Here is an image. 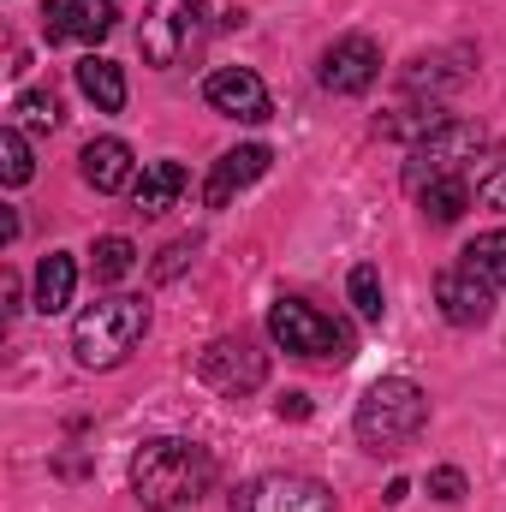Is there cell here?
I'll return each instance as SVG.
<instances>
[{
	"mask_svg": "<svg viewBox=\"0 0 506 512\" xmlns=\"http://www.w3.org/2000/svg\"><path fill=\"white\" fill-rule=\"evenodd\" d=\"M215 483V459L209 447L197 441H179V435H161V441H143L137 459H131V495L149 512H179L191 501H203Z\"/></svg>",
	"mask_w": 506,
	"mask_h": 512,
	"instance_id": "obj_1",
	"label": "cell"
},
{
	"mask_svg": "<svg viewBox=\"0 0 506 512\" xmlns=\"http://www.w3.org/2000/svg\"><path fill=\"white\" fill-rule=\"evenodd\" d=\"M143 334H149V304L143 298H102V304H90L78 322H72V352H78V364L84 370H120L131 352L143 346Z\"/></svg>",
	"mask_w": 506,
	"mask_h": 512,
	"instance_id": "obj_2",
	"label": "cell"
},
{
	"mask_svg": "<svg viewBox=\"0 0 506 512\" xmlns=\"http://www.w3.org/2000/svg\"><path fill=\"white\" fill-rule=\"evenodd\" d=\"M429 423V393L411 376H381L364 399H358V441L370 453H399L405 441H417Z\"/></svg>",
	"mask_w": 506,
	"mask_h": 512,
	"instance_id": "obj_3",
	"label": "cell"
},
{
	"mask_svg": "<svg viewBox=\"0 0 506 512\" xmlns=\"http://www.w3.org/2000/svg\"><path fill=\"white\" fill-rule=\"evenodd\" d=\"M268 340L280 352H292V358H334V364H346L358 352L346 322H334V316H322V310H310L298 298L268 304Z\"/></svg>",
	"mask_w": 506,
	"mask_h": 512,
	"instance_id": "obj_4",
	"label": "cell"
},
{
	"mask_svg": "<svg viewBox=\"0 0 506 512\" xmlns=\"http://www.w3.org/2000/svg\"><path fill=\"white\" fill-rule=\"evenodd\" d=\"M483 143H489V131L477 126V120H447V126H435L429 137H417V143H411L405 185H411V191H423L429 179L465 173V161H477V155H483Z\"/></svg>",
	"mask_w": 506,
	"mask_h": 512,
	"instance_id": "obj_5",
	"label": "cell"
},
{
	"mask_svg": "<svg viewBox=\"0 0 506 512\" xmlns=\"http://www.w3.org/2000/svg\"><path fill=\"white\" fill-rule=\"evenodd\" d=\"M203 0H149V12H143V24H137V48H143V60L155 66V72H167V66H179L185 60V48L203 36Z\"/></svg>",
	"mask_w": 506,
	"mask_h": 512,
	"instance_id": "obj_6",
	"label": "cell"
},
{
	"mask_svg": "<svg viewBox=\"0 0 506 512\" xmlns=\"http://www.w3.org/2000/svg\"><path fill=\"white\" fill-rule=\"evenodd\" d=\"M197 376L215 393H227V399H245V393H256L268 382V352L256 346L251 334H221V340H209L197 352Z\"/></svg>",
	"mask_w": 506,
	"mask_h": 512,
	"instance_id": "obj_7",
	"label": "cell"
},
{
	"mask_svg": "<svg viewBox=\"0 0 506 512\" xmlns=\"http://www.w3.org/2000/svg\"><path fill=\"white\" fill-rule=\"evenodd\" d=\"M233 512H334V495H328V483H316V477L268 471V477H251V483L233 495Z\"/></svg>",
	"mask_w": 506,
	"mask_h": 512,
	"instance_id": "obj_8",
	"label": "cell"
},
{
	"mask_svg": "<svg viewBox=\"0 0 506 512\" xmlns=\"http://www.w3.org/2000/svg\"><path fill=\"white\" fill-rule=\"evenodd\" d=\"M376 78H381V48H376V36H364V30L340 36L322 54V90H334V96H364Z\"/></svg>",
	"mask_w": 506,
	"mask_h": 512,
	"instance_id": "obj_9",
	"label": "cell"
},
{
	"mask_svg": "<svg viewBox=\"0 0 506 512\" xmlns=\"http://www.w3.org/2000/svg\"><path fill=\"white\" fill-rule=\"evenodd\" d=\"M203 96H209V108H215V114H227V120H245V126H262V120L274 114V102H268V84L256 78L251 66H221V72H209Z\"/></svg>",
	"mask_w": 506,
	"mask_h": 512,
	"instance_id": "obj_10",
	"label": "cell"
},
{
	"mask_svg": "<svg viewBox=\"0 0 506 512\" xmlns=\"http://www.w3.org/2000/svg\"><path fill=\"white\" fill-rule=\"evenodd\" d=\"M435 304H441V316H447L453 328H483V322L495 316V286H483V280L465 274V268H441V274H435Z\"/></svg>",
	"mask_w": 506,
	"mask_h": 512,
	"instance_id": "obj_11",
	"label": "cell"
},
{
	"mask_svg": "<svg viewBox=\"0 0 506 512\" xmlns=\"http://www.w3.org/2000/svg\"><path fill=\"white\" fill-rule=\"evenodd\" d=\"M268 161H274V149H268V143H239V149H227V155L209 167L203 203H209V209H227L245 185H256V179L268 173Z\"/></svg>",
	"mask_w": 506,
	"mask_h": 512,
	"instance_id": "obj_12",
	"label": "cell"
},
{
	"mask_svg": "<svg viewBox=\"0 0 506 512\" xmlns=\"http://www.w3.org/2000/svg\"><path fill=\"white\" fill-rule=\"evenodd\" d=\"M78 161H84V179H90L102 197H114V191L137 185V179H131V167H137V161H131V143H126V137H90Z\"/></svg>",
	"mask_w": 506,
	"mask_h": 512,
	"instance_id": "obj_13",
	"label": "cell"
},
{
	"mask_svg": "<svg viewBox=\"0 0 506 512\" xmlns=\"http://www.w3.org/2000/svg\"><path fill=\"white\" fill-rule=\"evenodd\" d=\"M185 185H191V173H185L179 161H149V167L137 173V185H131L137 215H167V209L185 197Z\"/></svg>",
	"mask_w": 506,
	"mask_h": 512,
	"instance_id": "obj_14",
	"label": "cell"
},
{
	"mask_svg": "<svg viewBox=\"0 0 506 512\" xmlns=\"http://www.w3.org/2000/svg\"><path fill=\"white\" fill-rule=\"evenodd\" d=\"M72 286H78V262L66 251H48L36 262V310L42 316H60L72 304Z\"/></svg>",
	"mask_w": 506,
	"mask_h": 512,
	"instance_id": "obj_15",
	"label": "cell"
},
{
	"mask_svg": "<svg viewBox=\"0 0 506 512\" xmlns=\"http://www.w3.org/2000/svg\"><path fill=\"white\" fill-rule=\"evenodd\" d=\"M78 90H84L102 114H120V108H126V72H120L114 60H102V54H84V60H78Z\"/></svg>",
	"mask_w": 506,
	"mask_h": 512,
	"instance_id": "obj_16",
	"label": "cell"
},
{
	"mask_svg": "<svg viewBox=\"0 0 506 512\" xmlns=\"http://www.w3.org/2000/svg\"><path fill=\"white\" fill-rule=\"evenodd\" d=\"M417 203H423V215L435 221V227H453L465 209H471V179L465 173H447V179H429L423 191H417Z\"/></svg>",
	"mask_w": 506,
	"mask_h": 512,
	"instance_id": "obj_17",
	"label": "cell"
},
{
	"mask_svg": "<svg viewBox=\"0 0 506 512\" xmlns=\"http://www.w3.org/2000/svg\"><path fill=\"white\" fill-rule=\"evenodd\" d=\"M459 268L501 292V286H506V233H477V239L459 251Z\"/></svg>",
	"mask_w": 506,
	"mask_h": 512,
	"instance_id": "obj_18",
	"label": "cell"
},
{
	"mask_svg": "<svg viewBox=\"0 0 506 512\" xmlns=\"http://www.w3.org/2000/svg\"><path fill=\"white\" fill-rule=\"evenodd\" d=\"M66 12H72V36L78 42H108L114 24H120V6L114 0H66Z\"/></svg>",
	"mask_w": 506,
	"mask_h": 512,
	"instance_id": "obj_19",
	"label": "cell"
},
{
	"mask_svg": "<svg viewBox=\"0 0 506 512\" xmlns=\"http://www.w3.org/2000/svg\"><path fill=\"white\" fill-rule=\"evenodd\" d=\"M90 268H96V280H126L131 268H137V245H131V239H120V233H108V239H96Z\"/></svg>",
	"mask_w": 506,
	"mask_h": 512,
	"instance_id": "obj_20",
	"label": "cell"
},
{
	"mask_svg": "<svg viewBox=\"0 0 506 512\" xmlns=\"http://www.w3.org/2000/svg\"><path fill=\"white\" fill-rule=\"evenodd\" d=\"M30 173H36V161H30L24 126H6V131H0V179L18 191V185H30Z\"/></svg>",
	"mask_w": 506,
	"mask_h": 512,
	"instance_id": "obj_21",
	"label": "cell"
},
{
	"mask_svg": "<svg viewBox=\"0 0 506 512\" xmlns=\"http://www.w3.org/2000/svg\"><path fill=\"white\" fill-rule=\"evenodd\" d=\"M12 126H30V131H54L60 126V102H54V90H24V96L12 102Z\"/></svg>",
	"mask_w": 506,
	"mask_h": 512,
	"instance_id": "obj_22",
	"label": "cell"
},
{
	"mask_svg": "<svg viewBox=\"0 0 506 512\" xmlns=\"http://www.w3.org/2000/svg\"><path fill=\"white\" fill-rule=\"evenodd\" d=\"M346 286H352V304H358V316H364V322H381V316H387V298H381V274L370 268V262H358Z\"/></svg>",
	"mask_w": 506,
	"mask_h": 512,
	"instance_id": "obj_23",
	"label": "cell"
},
{
	"mask_svg": "<svg viewBox=\"0 0 506 512\" xmlns=\"http://www.w3.org/2000/svg\"><path fill=\"white\" fill-rule=\"evenodd\" d=\"M191 256H197V239H173V245L161 251V262H155V280H179Z\"/></svg>",
	"mask_w": 506,
	"mask_h": 512,
	"instance_id": "obj_24",
	"label": "cell"
},
{
	"mask_svg": "<svg viewBox=\"0 0 506 512\" xmlns=\"http://www.w3.org/2000/svg\"><path fill=\"white\" fill-rule=\"evenodd\" d=\"M42 36H48V48L72 42V12H66L60 0H48V6H42Z\"/></svg>",
	"mask_w": 506,
	"mask_h": 512,
	"instance_id": "obj_25",
	"label": "cell"
},
{
	"mask_svg": "<svg viewBox=\"0 0 506 512\" xmlns=\"http://www.w3.org/2000/svg\"><path fill=\"white\" fill-rule=\"evenodd\" d=\"M429 495L435 501H465V471H453V465L429 471Z\"/></svg>",
	"mask_w": 506,
	"mask_h": 512,
	"instance_id": "obj_26",
	"label": "cell"
},
{
	"mask_svg": "<svg viewBox=\"0 0 506 512\" xmlns=\"http://www.w3.org/2000/svg\"><path fill=\"white\" fill-rule=\"evenodd\" d=\"M477 197H483L489 209H506V167L495 173V179H483V191H477Z\"/></svg>",
	"mask_w": 506,
	"mask_h": 512,
	"instance_id": "obj_27",
	"label": "cell"
},
{
	"mask_svg": "<svg viewBox=\"0 0 506 512\" xmlns=\"http://www.w3.org/2000/svg\"><path fill=\"white\" fill-rule=\"evenodd\" d=\"M274 411L298 423V417H310V399H304V393H280V405H274Z\"/></svg>",
	"mask_w": 506,
	"mask_h": 512,
	"instance_id": "obj_28",
	"label": "cell"
},
{
	"mask_svg": "<svg viewBox=\"0 0 506 512\" xmlns=\"http://www.w3.org/2000/svg\"><path fill=\"white\" fill-rule=\"evenodd\" d=\"M0 298H6V316H12V310H18V298H24V286H18V274H12V268H6V280H0Z\"/></svg>",
	"mask_w": 506,
	"mask_h": 512,
	"instance_id": "obj_29",
	"label": "cell"
},
{
	"mask_svg": "<svg viewBox=\"0 0 506 512\" xmlns=\"http://www.w3.org/2000/svg\"><path fill=\"white\" fill-rule=\"evenodd\" d=\"M405 495H411V483H405V477H393V483H387V495H381V501H387V507H399V501H405Z\"/></svg>",
	"mask_w": 506,
	"mask_h": 512,
	"instance_id": "obj_30",
	"label": "cell"
}]
</instances>
